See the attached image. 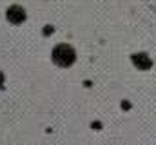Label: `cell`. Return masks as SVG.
<instances>
[{"label": "cell", "instance_id": "obj_1", "mask_svg": "<svg viewBox=\"0 0 156 145\" xmlns=\"http://www.w3.org/2000/svg\"><path fill=\"white\" fill-rule=\"evenodd\" d=\"M53 58H55V62H56L58 65L67 67V65H71V64L75 62V51H73L67 44H60V45L55 47Z\"/></svg>", "mask_w": 156, "mask_h": 145}, {"label": "cell", "instance_id": "obj_2", "mask_svg": "<svg viewBox=\"0 0 156 145\" xmlns=\"http://www.w3.org/2000/svg\"><path fill=\"white\" fill-rule=\"evenodd\" d=\"M9 20L11 22H22L24 20V11L20 7H11L9 9Z\"/></svg>", "mask_w": 156, "mask_h": 145}]
</instances>
